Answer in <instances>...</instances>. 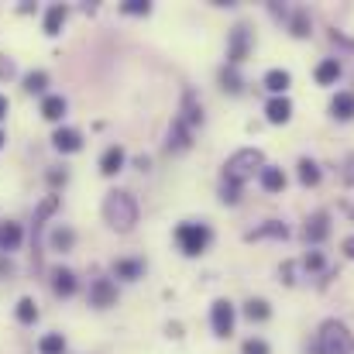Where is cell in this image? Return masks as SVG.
Segmentation results:
<instances>
[{
	"mask_svg": "<svg viewBox=\"0 0 354 354\" xmlns=\"http://www.w3.org/2000/svg\"><path fill=\"white\" fill-rule=\"evenodd\" d=\"M62 21H66V8H62V4H52L49 14H45V35H56V32L62 28Z\"/></svg>",
	"mask_w": 354,
	"mask_h": 354,
	"instance_id": "19",
	"label": "cell"
},
{
	"mask_svg": "<svg viewBox=\"0 0 354 354\" xmlns=\"http://www.w3.org/2000/svg\"><path fill=\"white\" fill-rule=\"evenodd\" d=\"M265 234H272V237H285L289 231H285V224H279V220H268L261 231H255V234H248V237H265Z\"/></svg>",
	"mask_w": 354,
	"mask_h": 354,
	"instance_id": "27",
	"label": "cell"
},
{
	"mask_svg": "<svg viewBox=\"0 0 354 354\" xmlns=\"http://www.w3.org/2000/svg\"><path fill=\"white\" fill-rule=\"evenodd\" d=\"M8 107H11V104H8V97H0V121L8 117Z\"/></svg>",
	"mask_w": 354,
	"mask_h": 354,
	"instance_id": "33",
	"label": "cell"
},
{
	"mask_svg": "<svg viewBox=\"0 0 354 354\" xmlns=\"http://www.w3.org/2000/svg\"><path fill=\"white\" fill-rule=\"evenodd\" d=\"M104 217H107V224H110L114 231H131L134 220H138V203H134V196H131V193H121V189L107 193V200H104Z\"/></svg>",
	"mask_w": 354,
	"mask_h": 354,
	"instance_id": "1",
	"label": "cell"
},
{
	"mask_svg": "<svg viewBox=\"0 0 354 354\" xmlns=\"http://www.w3.org/2000/svg\"><path fill=\"white\" fill-rule=\"evenodd\" d=\"M90 303H93V306H114V303H117V285H114L110 279H97V282L90 285Z\"/></svg>",
	"mask_w": 354,
	"mask_h": 354,
	"instance_id": "6",
	"label": "cell"
},
{
	"mask_svg": "<svg viewBox=\"0 0 354 354\" xmlns=\"http://www.w3.org/2000/svg\"><path fill=\"white\" fill-rule=\"evenodd\" d=\"M124 158H128L124 148H121V145H110V148L104 152V158H100V172H104V176H117V172L124 169Z\"/></svg>",
	"mask_w": 354,
	"mask_h": 354,
	"instance_id": "7",
	"label": "cell"
},
{
	"mask_svg": "<svg viewBox=\"0 0 354 354\" xmlns=\"http://www.w3.org/2000/svg\"><path fill=\"white\" fill-rule=\"evenodd\" d=\"M73 241H76V237H73V231H69V227H59V231L52 234V248H59V251H69V248H73Z\"/></svg>",
	"mask_w": 354,
	"mask_h": 354,
	"instance_id": "25",
	"label": "cell"
},
{
	"mask_svg": "<svg viewBox=\"0 0 354 354\" xmlns=\"http://www.w3.org/2000/svg\"><path fill=\"white\" fill-rule=\"evenodd\" d=\"M121 11H124V14H148L152 4H148V0H124Z\"/></svg>",
	"mask_w": 354,
	"mask_h": 354,
	"instance_id": "28",
	"label": "cell"
},
{
	"mask_svg": "<svg viewBox=\"0 0 354 354\" xmlns=\"http://www.w3.org/2000/svg\"><path fill=\"white\" fill-rule=\"evenodd\" d=\"M344 255H347V258H354V237H347V241H344Z\"/></svg>",
	"mask_w": 354,
	"mask_h": 354,
	"instance_id": "32",
	"label": "cell"
},
{
	"mask_svg": "<svg viewBox=\"0 0 354 354\" xmlns=\"http://www.w3.org/2000/svg\"><path fill=\"white\" fill-rule=\"evenodd\" d=\"M176 241L186 255H200L210 244V227L206 224H179L176 227Z\"/></svg>",
	"mask_w": 354,
	"mask_h": 354,
	"instance_id": "4",
	"label": "cell"
},
{
	"mask_svg": "<svg viewBox=\"0 0 354 354\" xmlns=\"http://www.w3.org/2000/svg\"><path fill=\"white\" fill-rule=\"evenodd\" d=\"M56 206H59V196H49V200H45V203H42V210H38V213H35V231H38V227H42V220H45V217H49V213H52V210H56Z\"/></svg>",
	"mask_w": 354,
	"mask_h": 354,
	"instance_id": "29",
	"label": "cell"
},
{
	"mask_svg": "<svg viewBox=\"0 0 354 354\" xmlns=\"http://www.w3.org/2000/svg\"><path fill=\"white\" fill-rule=\"evenodd\" d=\"M241 354H268V344H265V340H258V337H251V340H244Z\"/></svg>",
	"mask_w": 354,
	"mask_h": 354,
	"instance_id": "30",
	"label": "cell"
},
{
	"mask_svg": "<svg viewBox=\"0 0 354 354\" xmlns=\"http://www.w3.org/2000/svg\"><path fill=\"white\" fill-rule=\"evenodd\" d=\"M268 303L265 299H248V306H244V316L248 320H268Z\"/></svg>",
	"mask_w": 354,
	"mask_h": 354,
	"instance_id": "23",
	"label": "cell"
},
{
	"mask_svg": "<svg viewBox=\"0 0 354 354\" xmlns=\"http://www.w3.org/2000/svg\"><path fill=\"white\" fill-rule=\"evenodd\" d=\"M299 182H303V186H316V182H320V169H316V162H309V158L299 162Z\"/></svg>",
	"mask_w": 354,
	"mask_h": 354,
	"instance_id": "21",
	"label": "cell"
},
{
	"mask_svg": "<svg viewBox=\"0 0 354 354\" xmlns=\"http://www.w3.org/2000/svg\"><path fill=\"white\" fill-rule=\"evenodd\" d=\"M244 52H248V28L237 25V28H234V38H231V66H237V62L244 59Z\"/></svg>",
	"mask_w": 354,
	"mask_h": 354,
	"instance_id": "15",
	"label": "cell"
},
{
	"mask_svg": "<svg viewBox=\"0 0 354 354\" xmlns=\"http://www.w3.org/2000/svg\"><path fill=\"white\" fill-rule=\"evenodd\" d=\"M320 354H354V337L340 320H327L320 327V340H316Z\"/></svg>",
	"mask_w": 354,
	"mask_h": 354,
	"instance_id": "3",
	"label": "cell"
},
{
	"mask_svg": "<svg viewBox=\"0 0 354 354\" xmlns=\"http://www.w3.org/2000/svg\"><path fill=\"white\" fill-rule=\"evenodd\" d=\"M145 272V261H114V275L117 279H138Z\"/></svg>",
	"mask_w": 354,
	"mask_h": 354,
	"instance_id": "20",
	"label": "cell"
},
{
	"mask_svg": "<svg viewBox=\"0 0 354 354\" xmlns=\"http://www.w3.org/2000/svg\"><path fill=\"white\" fill-rule=\"evenodd\" d=\"M265 117H268L272 124H285V121L292 117V104H289L285 97H272L268 107H265Z\"/></svg>",
	"mask_w": 354,
	"mask_h": 354,
	"instance_id": "9",
	"label": "cell"
},
{
	"mask_svg": "<svg viewBox=\"0 0 354 354\" xmlns=\"http://www.w3.org/2000/svg\"><path fill=\"white\" fill-rule=\"evenodd\" d=\"M45 83H49L45 73H28V76H25V90H28V93H42Z\"/></svg>",
	"mask_w": 354,
	"mask_h": 354,
	"instance_id": "26",
	"label": "cell"
},
{
	"mask_svg": "<svg viewBox=\"0 0 354 354\" xmlns=\"http://www.w3.org/2000/svg\"><path fill=\"white\" fill-rule=\"evenodd\" d=\"M289 83H292V76H289L285 69H272V73H265V86H268L272 93H285Z\"/></svg>",
	"mask_w": 354,
	"mask_h": 354,
	"instance_id": "17",
	"label": "cell"
},
{
	"mask_svg": "<svg viewBox=\"0 0 354 354\" xmlns=\"http://www.w3.org/2000/svg\"><path fill=\"white\" fill-rule=\"evenodd\" d=\"M52 145H56L59 152H80V148H83V138H80V131H73V128H59V131L52 134Z\"/></svg>",
	"mask_w": 354,
	"mask_h": 354,
	"instance_id": "10",
	"label": "cell"
},
{
	"mask_svg": "<svg viewBox=\"0 0 354 354\" xmlns=\"http://www.w3.org/2000/svg\"><path fill=\"white\" fill-rule=\"evenodd\" d=\"M38 351H42V354H62V351H66V337H62V333H49V337H42Z\"/></svg>",
	"mask_w": 354,
	"mask_h": 354,
	"instance_id": "22",
	"label": "cell"
},
{
	"mask_svg": "<svg viewBox=\"0 0 354 354\" xmlns=\"http://www.w3.org/2000/svg\"><path fill=\"white\" fill-rule=\"evenodd\" d=\"M21 244V224H0V251H14Z\"/></svg>",
	"mask_w": 354,
	"mask_h": 354,
	"instance_id": "14",
	"label": "cell"
},
{
	"mask_svg": "<svg viewBox=\"0 0 354 354\" xmlns=\"http://www.w3.org/2000/svg\"><path fill=\"white\" fill-rule=\"evenodd\" d=\"M0 145H4V134H0Z\"/></svg>",
	"mask_w": 354,
	"mask_h": 354,
	"instance_id": "34",
	"label": "cell"
},
{
	"mask_svg": "<svg viewBox=\"0 0 354 354\" xmlns=\"http://www.w3.org/2000/svg\"><path fill=\"white\" fill-rule=\"evenodd\" d=\"M18 320H21V323H35V320H38V306H35V299L25 296V299L18 303Z\"/></svg>",
	"mask_w": 354,
	"mask_h": 354,
	"instance_id": "24",
	"label": "cell"
},
{
	"mask_svg": "<svg viewBox=\"0 0 354 354\" xmlns=\"http://www.w3.org/2000/svg\"><path fill=\"white\" fill-rule=\"evenodd\" d=\"M258 176H261V189H265V193H282V189H285V172H282V169L265 165Z\"/></svg>",
	"mask_w": 354,
	"mask_h": 354,
	"instance_id": "11",
	"label": "cell"
},
{
	"mask_svg": "<svg viewBox=\"0 0 354 354\" xmlns=\"http://www.w3.org/2000/svg\"><path fill=\"white\" fill-rule=\"evenodd\" d=\"M52 289H56L59 296H73V292H76V275H73L69 268H56V272H52Z\"/></svg>",
	"mask_w": 354,
	"mask_h": 354,
	"instance_id": "13",
	"label": "cell"
},
{
	"mask_svg": "<svg viewBox=\"0 0 354 354\" xmlns=\"http://www.w3.org/2000/svg\"><path fill=\"white\" fill-rule=\"evenodd\" d=\"M210 323H213V333L217 337H227L234 330V306L227 299H217L213 309H210Z\"/></svg>",
	"mask_w": 354,
	"mask_h": 354,
	"instance_id": "5",
	"label": "cell"
},
{
	"mask_svg": "<svg viewBox=\"0 0 354 354\" xmlns=\"http://www.w3.org/2000/svg\"><path fill=\"white\" fill-rule=\"evenodd\" d=\"M327 234H330V217H327V213H313V217L306 220V241H309V244H320Z\"/></svg>",
	"mask_w": 354,
	"mask_h": 354,
	"instance_id": "8",
	"label": "cell"
},
{
	"mask_svg": "<svg viewBox=\"0 0 354 354\" xmlns=\"http://www.w3.org/2000/svg\"><path fill=\"white\" fill-rule=\"evenodd\" d=\"M62 114H66V100L62 97H45L42 100V117L45 121H59Z\"/></svg>",
	"mask_w": 354,
	"mask_h": 354,
	"instance_id": "18",
	"label": "cell"
},
{
	"mask_svg": "<svg viewBox=\"0 0 354 354\" xmlns=\"http://www.w3.org/2000/svg\"><path fill=\"white\" fill-rule=\"evenodd\" d=\"M337 76H340V62H337V59H323V62L316 66V83H320V86L337 83Z\"/></svg>",
	"mask_w": 354,
	"mask_h": 354,
	"instance_id": "16",
	"label": "cell"
},
{
	"mask_svg": "<svg viewBox=\"0 0 354 354\" xmlns=\"http://www.w3.org/2000/svg\"><path fill=\"white\" fill-rule=\"evenodd\" d=\"M330 114H333L337 121H351V117H354V93H337V97L330 100Z\"/></svg>",
	"mask_w": 354,
	"mask_h": 354,
	"instance_id": "12",
	"label": "cell"
},
{
	"mask_svg": "<svg viewBox=\"0 0 354 354\" xmlns=\"http://www.w3.org/2000/svg\"><path fill=\"white\" fill-rule=\"evenodd\" d=\"M255 169H258V172L265 169L261 152H258V148H241L237 155H231V158H227V165H224V182L241 186L244 179H251V176H255Z\"/></svg>",
	"mask_w": 354,
	"mask_h": 354,
	"instance_id": "2",
	"label": "cell"
},
{
	"mask_svg": "<svg viewBox=\"0 0 354 354\" xmlns=\"http://www.w3.org/2000/svg\"><path fill=\"white\" fill-rule=\"evenodd\" d=\"M306 28H309V25H306V14L299 11V14H296V21H292V35H306Z\"/></svg>",
	"mask_w": 354,
	"mask_h": 354,
	"instance_id": "31",
	"label": "cell"
}]
</instances>
